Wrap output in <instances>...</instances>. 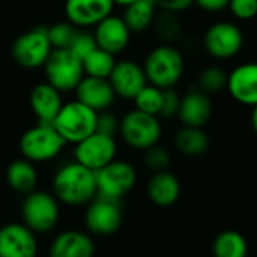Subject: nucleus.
I'll return each instance as SVG.
<instances>
[{"mask_svg": "<svg viewBox=\"0 0 257 257\" xmlns=\"http://www.w3.org/2000/svg\"><path fill=\"white\" fill-rule=\"evenodd\" d=\"M53 192L58 201L68 206L88 204L97 195L95 171L79 162L64 165L53 177Z\"/></svg>", "mask_w": 257, "mask_h": 257, "instance_id": "obj_1", "label": "nucleus"}, {"mask_svg": "<svg viewBox=\"0 0 257 257\" xmlns=\"http://www.w3.org/2000/svg\"><path fill=\"white\" fill-rule=\"evenodd\" d=\"M144 73L147 83L161 89L174 88L185 70V61L182 53L171 44H162L155 47L144 61Z\"/></svg>", "mask_w": 257, "mask_h": 257, "instance_id": "obj_2", "label": "nucleus"}, {"mask_svg": "<svg viewBox=\"0 0 257 257\" xmlns=\"http://www.w3.org/2000/svg\"><path fill=\"white\" fill-rule=\"evenodd\" d=\"M97 112L79 100L62 104L52 122L65 143L77 144L95 132Z\"/></svg>", "mask_w": 257, "mask_h": 257, "instance_id": "obj_3", "label": "nucleus"}, {"mask_svg": "<svg viewBox=\"0 0 257 257\" xmlns=\"http://www.w3.org/2000/svg\"><path fill=\"white\" fill-rule=\"evenodd\" d=\"M119 134L127 146L144 152L159 143L162 127L156 115L134 109L119 119Z\"/></svg>", "mask_w": 257, "mask_h": 257, "instance_id": "obj_4", "label": "nucleus"}, {"mask_svg": "<svg viewBox=\"0 0 257 257\" xmlns=\"http://www.w3.org/2000/svg\"><path fill=\"white\" fill-rule=\"evenodd\" d=\"M46 82L61 92L74 91L85 76L82 59L70 49H53L44 62Z\"/></svg>", "mask_w": 257, "mask_h": 257, "instance_id": "obj_5", "label": "nucleus"}, {"mask_svg": "<svg viewBox=\"0 0 257 257\" xmlns=\"http://www.w3.org/2000/svg\"><path fill=\"white\" fill-rule=\"evenodd\" d=\"M67 143L58 134L53 124L38 122L20 138V152L31 162H47L56 158Z\"/></svg>", "mask_w": 257, "mask_h": 257, "instance_id": "obj_6", "label": "nucleus"}, {"mask_svg": "<svg viewBox=\"0 0 257 257\" xmlns=\"http://www.w3.org/2000/svg\"><path fill=\"white\" fill-rule=\"evenodd\" d=\"M22 216L34 233H47L59 221L58 198L44 191H32L23 201Z\"/></svg>", "mask_w": 257, "mask_h": 257, "instance_id": "obj_7", "label": "nucleus"}, {"mask_svg": "<svg viewBox=\"0 0 257 257\" xmlns=\"http://www.w3.org/2000/svg\"><path fill=\"white\" fill-rule=\"evenodd\" d=\"M52 50L47 26H37L22 34L13 43L11 55L20 67L34 70L44 65Z\"/></svg>", "mask_w": 257, "mask_h": 257, "instance_id": "obj_8", "label": "nucleus"}, {"mask_svg": "<svg viewBox=\"0 0 257 257\" xmlns=\"http://www.w3.org/2000/svg\"><path fill=\"white\" fill-rule=\"evenodd\" d=\"M97 194L121 200L137 183L135 168L124 161H112L95 171Z\"/></svg>", "mask_w": 257, "mask_h": 257, "instance_id": "obj_9", "label": "nucleus"}, {"mask_svg": "<svg viewBox=\"0 0 257 257\" xmlns=\"http://www.w3.org/2000/svg\"><path fill=\"white\" fill-rule=\"evenodd\" d=\"M122 222L121 203L116 198L95 195L89 203L85 213V224L89 231L100 236L115 233Z\"/></svg>", "mask_w": 257, "mask_h": 257, "instance_id": "obj_10", "label": "nucleus"}, {"mask_svg": "<svg viewBox=\"0 0 257 257\" xmlns=\"http://www.w3.org/2000/svg\"><path fill=\"white\" fill-rule=\"evenodd\" d=\"M203 44L212 58L230 59L240 52L243 46V34L234 23L218 22L206 31Z\"/></svg>", "mask_w": 257, "mask_h": 257, "instance_id": "obj_11", "label": "nucleus"}, {"mask_svg": "<svg viewBox=\"0 0 257 257\" xmlns=\"http://www.w3.org/2000/svg\"><path fill=\"white\" fill-rule=\"evenodd\" d=\"M116 156V143L113 137H107L98 132L91 134L85 140L76 144L74 158L76 162L83 167L97 171L112 162Z\"/></svg>", "mask_w": 257, "mask_h": 257, "instance_id": "obj_12", "label": "nucleus"}, {"mask_svg": "<svg viewBox=\"0 0 257 257\" xmlns=\"http://www.w3.org/2000/svg\"><path fill=\"white\" fill-rule=\"evenodd\" d=\"M38 242L25 224H5L0 228V257H37Z\"/></svg>", "mask_w": 257, "mask_h": 257, "instance_id": "obj_13", "label": "nucleus"}, {"mask_svg": "<svg viewBox=\"0 0 257 257\" xmlns=\"http://www.w3.org/2000/svg\"><path fill=\"white\" fill-rule=\"evenodd\" d=\"M107 80L115 95L125 100H134L137 94L147 85L144 68L128 59L115 62Z\"/></svg>", "mask_w": 257, "mask_h": 257, "instance_id": "obj_14", "label": "nucleus"}, {"mask_svg": "<svg viewBox=\"0 0 257 257\" xmlns=\"http://www.w3.org/2000/svg\"><path fill=\"white\" fill-rule=\"evenodd\" d=\"M228 94L243 106L257 104V62H246L227 74Z\"/></svg>", "mask_w": 257, "mask_h": 257, "instance_id": "obj_15", "label": "nucleus"}, {"mask_svg": "<svg viewBox=\"0 0 257 257\" xmlns=\"http://www.w3.org/2000/svg\"><path fill=\"white\" fill-rule=\"evenodd\" d=\"M113 0H67L65 16L77 28L95 26L112 14Z\"/></svg>", "mask_w": 257, "mask_h": 257, "instance_id": "obj_16", "label": "nucleus"}, {"mask_svg": "<svg viewBox=\"0 0 257 257\" xmlns=\"http://www.w3.org/2000/svg\"><path fill=\"white\" fill-rule=\"evenodd\" d=\"M131 34L132 32L125 26L122 17H115L110 14L95 25L94 38L98 49L115 56L127 47Z\"/></svg>", "mask_w": 257, "mask_h": 257, "instance_id": "obj_17", "label": "nucleus"}, {"mask_svg": "<svg viewBox=\"0 0 257 257\" xmlns=\"http://www.w3.org/2000/svg\"><path fill=\"white\" fill-rule=\"evenodd\" d=\"M74 91L76 100L82 101L95 112L109 109L116 97L107 79L92 76H83Z\"/></svg>", "mask_w": 257, "mask_h": 257, "instance_id": "obj_18", "label": "nucleus"}, {"mask_svg": "<svg viewBox=\"0 0 257 257\" xmlns=\"http://www.w3.org/2000/svg\"><path fill=\"white\" fill-rule=\"evenodd\" d=\"M212 112L213 104L209 98V94L200 89H192L180 98L177 116L180 118L183 125L203 127L210 119Z\"/></svg>", "mask_w": 257, "mask_h": 257, "instance_id": "obj_19", "label": "nucleus"}, {"mask_svg": "<svg viewBox=\"0 0 257 257\" xmlns=\"http://www.w3.org/2000/svg\"><path fill=\"white\" fill-rule=\"evenodd\" d=\"M29 101L31 109L37 116L38 122L44 124H52L64 104L61 98V91H58L49 82L35 85L31 91Z\"/></svg>", "mask_w": 257, "mask_h": 257, "instance_id": "obj_20", "label": "nucleus"}, {"mask_svg": "<svg viewBox=\"0 0 257 257\" xmlns=\"http://www.w3.org/2000/svg\"><path fill=\"white\" fill-rule=\"evenodd\" d=\"M92 239L77 230H67L55 237L50 246V257H92Z\"/></svg>", "mask_w": 257, "mask_h": 257, "instance_id": "obj_21", "label": "nucleus"}, {"mask_svg": "<svg viewBox=\"0 0 257 257\" xmlns=\"http://www.w3.org/2000/svg\"><path fill=\"white\" fill-rule=\"evenodd\" d=\"M182 188L179 179L168 173L167 170L158 171L153 174L147 185V194L153 204L159 207H170L173 206L180 197Z\"/></svg>", "mask_w": 257, "mask_h": 257, "instance_id": "obj_22", "label": "nucleus"}, {"mask_svg": "<svg viewBox=\"0 0 257 257\" xmlns=\"http://www.w3.org/2000/svg\"><path fill=\"white\" fill-rule=\"evenodd\" d=\"M209 137L203 131V127H189L183 125L174 137V146L176 149L189 158L201 156L209 149Z\"/></svg>", "mask_w": 257, "mask_h": 257, "instance_id": "obj_23", "label": "nucleus"}, {"mask_svg": "<svg viewBox=\"0 0 257 257\" xmlns=\"http://www.w3.org/2000/svg\"><path fill=\"white\" fill-rule=\"evenodd\" d=\"M7 180L8 185L20 194H29L35 191L38 183V173L34 167V162L28 159L14 161L7 170Z\"/></svg>", "mask_w": 257, "mask_h": 257, "instance_id": "obj_24", "label": "nucleus"}, {"mask_svg": "<svg viewBox=\"0 0 257 257\" xmlns=\"http://www.w3.org/2000/svg\"><path fill=\"white\" fill-rule=\"evenodd\" d=\"M156 10L153 0H137L125 7L122 20L131 32H144L153 25Z\"/></svg>", "mask_w": 257, "mask_h": 257, "instance_id": "obj_25", "label": "nucleus"}, {"mask_svg": "<svg viewBox=\"0 0 257 257\" xmlns=\"http://www.w3.org/2000/svg\"><path fill=\"white\" fill-rule=\"evenodd\" d=\"M212 251L215 257H246L248 242L239 231L225 230L216 236Z\"/></svg>", "mask_w": 257, "mask_h": 257, "instance_id": "obj_26", "label": "nucleus"}, {"mask_svg": "<svg viewBox=\"0 0 257 257\" xmlns=\"http://www.w3.org/2000/svg\"><path fill=\"white\" fill-rule=\"evenodd\" d=\"M82 64H83L85 76L107 79L115 65V59H113V55L97 47L86 58H83Z\"/></svg>", "mask_w": 257, "mask_h": 257, "instance_id": "obj_27", "label": "nucleus"}, {"mask_svg": "<svg viewBox=\"0 0 257 257\" xmlns=\"http://www.w3.org/2000/svg\"><path fill=\"white\" fill-rule=\"evenodd\" d=\"M158 34V37L165 41V44L176 41L180 37L182 32V26H180V20L177 17L176 13L171 11H162L159 14L155 16L153 25H152Z\"/></svg>", "mask_w": 257, "mask_h": 257, "instance_id": "obj_28", "label": "nucleus"}, {"mask_svg": "<svg viewBox=\"0 0 257 257\" xmlns=\"http://www.w3.org/2000/svg\"><path fill=\"white\" fill-rule=\"evenodd\" d=\"M227 74L221 67L212 65L204 68L198 76V89L206 94H216L225 89Z\"/></svg>", "mask_w": 257, "mask_h": 257, "instance_id": "obj_29", "label": "nucleus"}, {"mask_svg": "<svg viewBox=\"0 0 257 257\" xmlns=\"http://www.w3.org/2000/svg\"><path fill=\"white\" fill-rule=\"evenodd\" d=\"M134 100H135L137 109H140L146 113L159 116L161 107H162V89L161 88L147 83L137 94V97Z\"/></svg>", "mask_w": 257, "mask_h": 257, "instance_id": "obj_30", "label": "nucleus"}, {"mask_svg": "<svg viewBox=\"0 0 257 257\" xmlns=\"http://www.w3.org/2000/svg\"><path fill=\"white\" fill-rule=\"evenodd\" d=\"M79 29L70 22H59L47 28V35L52 49H68L76 38Z\"/></svg>", "mask_w": 257, "mask_h": 257, "instance_id": "obj_31", "label": "nucleus"}, {"mask_svg": "<svg viewBox=\"0 0 257 257\" xmlns=\"http://www.w3.org/2000/svg\"><path fill=\"white\" fill-rule=\"evenodd\" d=\"M144 152H146L144 153V164L152 171L158 173V171H164V170H167L170 167V164H171L170 153L165 149L159 147L158 144L147 149V150H144Z\"/></svg>", "mask_w": 257, "mask_h": 257, "instance_id": "obj_32", "label": "nucleus"}, {"mask_svg": "<svg viewBox=\"0 0 257 257\" xmlns=\"http://www.w3.org/2000/svg\"><path fill=\"white\" fill-rule=\"evenodd\" d=\"M227 8L234 19L246 22L257 16V0H230Z\"/></svg>", "mask_w": 257, "mask_h": 257, "instance_id": "obj_33", "label": "nucleus"}, {"mask_svg": "<svg viewBox=\"0 0 257 257\" xmlns=\"http://www.w3.org/2000/svg\"><path fill=\"white\" fill-rule=\"evenodd\" d=\"M77 58H80L83 61V58H86L92 50L97 49V43H95V38L94 35L91 34H86V32H77L76 38L73 40L71 46L68 47Z\"/></svg>", "mask_w": 257, "mask_h": 257, "instance_id": "obj_34", "label": "nucleus"}, {"mask_svg": "<svg viewBox=\"0 0 257 257\" xmlns=\"http://www.w3.org/2000/svg\"><path fill=\"white\" fill-rule=\"evenodd\" d=\"M95 132L115 138V135L119 134V119L113 113H109L106 110L97 112Z\"/></svg>", "mask_w": 257, "mask_h": 257, "instance_id": "obj_35", "label": "nucleus"}, {"mask_svg": "<svg viewBox=\"0 0 257 257\" xmlns=\"http://www.w3.org/2000/svg\"><path fill=\"white\" fill-rule=\"evenodd\" d=\"M180 95L174 88H168V89H162V107H161V113L159 116L164 118H171L176 116L179 112V106H180Z\"/></svg>", "mask_w": 257, "mask_h": 257, "instance_id": "obj_36", "label": "nucleus"}, {"mask_svg": "<svg viewBox=\"0 0 257 257\" xmlns=\"http://www.w3.org/2000/svg\"><path fill=\"white\" fill-rule=\"evenodd\" d=\"M155 5L162 11H171V13H183L189 7L194 5V0H153Z\"/></svg>", "mask_w": 257, "mask_h": 257, "instance_id": "obj_37", "label": "nucleus"}, {"mask_svg": "<svg viewBox=\"0 0 257 257\" xmlns=\"http://www.w3.org/2000/svg\"><path fill=\"white\" fill-rule=\"evenodd\" d=\"M230 0H194V4L207 13H219L228 7Z\"/></svg>", "mask_w": 257, "mask_h": 257, "instance_id": "obj_38", "label": "nucleus"}, {"mask_svg": "<svg viewBox=\"0 0 257 257\" xmlns=\"http://www.w3.org/2000/svg\"><path fill=\"white\" fill-rule=\"evenodd\" d=\"M251 125H252V131L257 134V104H254L251 110Z\"/></svg>", "mask_w": 257, "mask_h": 257, "instance_id": "obj_39", "label": "nucleus"}, {"mask_svg": "<svg viewBox=\"0 0 257 257\" xmlns=\"http://www.w3.org/2000/svg\"><path fill=\"white\" fill-rule=\"evenodd\" d=\"M134 2H137V0H113L115 5H121V7H127V5H131Z\"/></svg>", "mask_w": 257, "mask_h": 257, "instance_id": "obj_40", "label": "nucleus"}]
</instances>
